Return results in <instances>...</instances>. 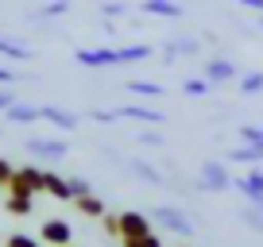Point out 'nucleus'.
I'll use <instances>...</instances> for the list:
<instances>
[{
	"instance_id": "1",
	"label": "nucleus",
	"mask_w": 263,
	"mask_h": 247,
	"mask_svg": "<svg viewBox=\"0 0 263 247\" xmlns=\"http://www.w3.org/2000/svg\"><path fill=\"white\" fill-rule=\"evenodd\" d=\"M155 54L151 43H136V47H101V50H74V62L78 66H89V70H105V66H124V62H147Z\"/></svg>"
},
{
	"instance_id": "2",
	"label": "nucleus",
	"mask_w": 263,
	"mask_h": 247,
	"mask_svg": "<svg viewBox=\"0 0 263 247\" xmlns=\"http://www.w3.org/2000/svg\"><path fill=\"white\" fill-rule=\"evenodd\" d=\"M89 120L97 123H116V120H140V123H163L166 116L159 108H143V105H120V108H97L89 112Z\"/></svg>"
},
{
	"instance_id": "3",
	"label": "nucleus",
	"mask_w": 263,
	"mask_h": 247,
	"mask_svg": "<svg viewBox=\"0 0 263 247\" xmlns=\"http://www.w3.org/2000/svg\"><path fill=\"white\" fill-rule=\"evenodd\" d=\"M8 193H20V197L47 193V170H39V166H16V178H12Z\"/></svg>"
},
{
	"instance_id": "4",
	"label": "nucleus",
	"mask_w": 263,
	"mask_h": 247,
	"mask_svg": "<svg viewBox=\"0 0 263 247\" xmlns=\"http://www.w3.org/2000/svg\"><path fill=\"white\" fill-rule=\"evenodd\" d=\"M151 220H155L159 228L174 232V236H194V224H190V216L182 213V209H174V205H155V209H151Z\"/></svg>"
},
{
	"instance_id": "5",
	"label": "nucleus",
	"mask_w": 263,
	"mask_h": 247,
	"mask_svg": "<svg viewBox=\"0 0 263 247\" xmlns=\"http://www.w3.org/2000/svg\"><path fill=\"white\" fill-rule=\"evenodd\" d=\"M197 186L201 190H209V193H221V190H229L232 186V174L224 170V162H201V174H197Z\"/></svg>"
},
{
	"instance_id": "6",
	"label": "nucleus",
	"mask_w": 263,
	"mask_h": 247,
	"mask_svg": "<svg viewBox=\"0 0 263 247\" xmlns=\"http://www.w3.org/2000/svg\"><path fill=\"white\" fill-rule=\"evenodd\" d=\"M39 239H43V243H50V247H70V239H74V228H70L66 220H58V216H50V220H43Z\"/></svg>"
},
{
	"instance_id": "7",
	"label": "nucleus",
	"mask_w": 263,
	"mask_h": 247,
	"mask_svg": "<svg viewBox=\"0 0 263 247\" xmlns=\"http://www.w3.org/2000/svg\"><path fill=\"white\" fill-rule=\"evenodd\" d=\"M151 216L147 213H120V239H136V236H147L151 232Z\"/></svg>"
},
{
	"instance_id": "8",
	"label": "nucleus",
	"mask_w": 263,
	"mask_h": 247,
	"mask_svg": "<svg viewBox=\"0 0 263 247\" xmlns=\"http://www.w3.org/2000/svg\"><path fill=\"white\" fill-rule=\"evenodd\" d=\"M39 112H43V120L47 123H54L58 132H74L78 123V112H70V108H58V105H39Z\"/></svg>"
},
{
	"instance_id": "9",
	"label": "nucleus",
	"mask_w": 263,
	"mask_h": 247,
	"mask_svg": "<svg viewBox=\"0 0 263 247\" xmlns=\"http://www.w3.org/2000/svg\"><path fill=\"white\" fill-rule=\"evenodd\" d=\"M232 186H236L240 193H244L248 201H263V170H248V174H240V178H232Z\"/></svg>"
},
{
	"instance_id": "10",
	"label": "nucleus",
	"mask_w": 263,
	"mask_h": 247,
	"mask_svg": "<svg viewBox=\"0 0 263 247\" xmlns=\"http://www.w3.org/2000/svg\"><path fill=\"white\" fill-rule=\"evenodd\" d=\"M24 147H27V155H39V158H62L66 151H70V147H66L62 139H43V135H35V139H27Z\"/></svg>"
},
{
	"instance_id": "11",
	"label": "nucleus",
	"mask_w": 263,
	"mask_h": 247,
	"mask_svg": "<svg viewBox=\"0 0 263 247\" xmlns=\"http://www.w3.org/2000/svg\"><path fill=\"white\" fill-rule=\"evenodd\" d=\"M205 77H209L213 85H224V81H236L240 70L232 66L229 58H209V62H205Z\"/></svg>"
},
{
	"instance_id": "12",
	"label": "nucleus",
	"mask_w": 263,
	"mask_h": 247,
	"mask_svg": "<svg viewBox=\"0 0 263 247\" xmlns=\"http://www.w3.org/2000/svg\"><path fill=\"white\" fill-rule=\"evenodd\" d=\"M140 12H143V16L178 19V16H182V4H174V0H140Z\"/></svg>"
},
{
	"instance_id": "13",
	"label": "nucleus",
	"mask_w": 263,
	"mask_h": 247,
	"mask_svg": "<svg viewBox=\"0 0 263 247\" xmlns=\"http://www.w3.org/2000/svg\"><path fill=\"white\" fill-rule=\"evenodd\" d=\"M4 116H8V123H35V120H43L39 108H35V105H24V100H16Z\"/></svg>"
},
{
	"instance_id": "14",
	"label": "nucleus",
	"mask_w": 263,
	"mask_h": 247,
	"mask_svg": "<svg viewBox=\"0 0 263 247\" xmlns=\"http://www.w3.org/2000/svg\"><path fill=\"white\" fill-rule=\"evenodd\" d=\"M47 193L58 201H74V190H70V178H62V174L47 170Z\"/></svg>"
},
{
	"instance_id": "15",
	"label": "nucleus",
	"mask_w": 263,
	"mask_h": 247,
	"mask_svg": "<svg viewBox=\"0 0 263 247\" xmlns=\"http://www.w3.org/2000/svg\"><path fill=\"white\" fill-rule=\"evenodd\" d=\"M74 209H78L82 216H97V220L105 216V201H101L97 193H85V197H78V201H74Z\"/></svg>"
},
{
	"instance_id": "16",
	"label": "nucleus",
	"mask_w": 263,
	"mask_h": 247,
	"mask_svg": "<svg viewBox=\"0 0 263 247\" xmlns=\"http://www.w3.org/2000/svg\"><path fill=\"white\" fill-rule=\"evenodd\" d=\"M0 58H12V62H27V58H31V50H27L24 43L4 39V35H0Z\"/></svg>"
},
{
	"instance_id": "17",
	"label": "nucleus",
	"mask_w": 263,
	"mask_h": 247,
	"mask_svg": "<svg viewBox=\"0 0 263 247\" xmlns=\"http://www.w3.org/2000/svg\"><path fill=\"white\" fill-rule=\"evenodd\" d=\"M163 50H166V62L178 54H197V39H166Z\"/></svg>"
},
{
	"instance_id": "18",
	"label": "nucleus",
	"mask_w": 263,
	"mask_h": 247,
	"mask_svg": "<svg viewBox=\"0 0 263 247\" xmlns=\"http://www.w3.org/2000/svg\"><path fill=\"white\" fill-rule=\"evenodd\" d=\"M4 209H8L12 216H31V213H35V197H20V193H8Z\"/></svg>"
},
{
	"instance_id": "19",
	"label": "nucleus",
	"mask_w": 263,
	"mask_h": 247,
	"mask_svg": "<svg viewBox=\"0 0 263 247\" xmlns=\"http://www.w3.org/2000/svg\"><path fill=\"white\" fill-rule=\"evenodd\" d=\"M229 162H263V147H252V143L232 147L229 151Z\"/></svg>"
},
{
	"instance_id": "20",
	"label": "nucleus",
	"mask_w": 263,
	"mask_h": 247,
	"mask_svg": "<svg viewBox=\"0 0 263 247\" xmlns=\"http://www.w3.org/2000/svg\"><path fill=\"white\" fill-rule=\"evenodd\" d=\"M70 12V0H43V8L35 12V19H58Z\"/></svg>"
},
{
	"instance_id": "21",
	"label": "nucleus",
	"mask_w": 263,
	"mask_h": 247,
	"mask_svg": "<svg viewBox=\"0 0 263 247\" xmlns=\"http://www.w3.org/2000/svg\"><path fill=\"white\" fill-rule=\"evenodd\" d=\"M182 93H186V97H209V93H213V81H209V77H186V81H182Z\"/></svg>"
},
{
	"instance_id": "22",
	"label": "nucleus",
	"mask_w": 263,
	"mask_h": 247,
	"mask_svg": "<svg viewBox=\"0 0 263 247\" xmlns=\"http://www.w3.org/2000/svg\"><path fill=\"white\" fill-rule=\"evenodd\" d=\"M132 170H136V178H143V181H151V186H159V181H163V174H159L155 170V166H151V162H143V158H132Z\"/></svg>"
},
{
	"instance_id": "23",
	"label": "nucleus",
	"mask_w": 263,
	"mask_h": 247,
	"mask_svg": "<svg viewBox=\"0 0 263 247\" xmlns=\"http://www.w3.org/2000/svg\"><path fill=\"white\" fill-rule=\"evenodd\" d=\"M240 93H244V97H255V93H263V70H252V74L240 77Z\"/></svg>"
},
{
	"instance_id": "24",
	"label": "nucleus",
	"mask_w": 263,
	"mask_h": 247,
	"mask_svg": "<svg viewBox=\"0 0 263 247\" xmlns=\"http://www.w3.org/2000/svg\"><path fill=\"white\" fill-rule=\"evenodd\" d=\"M128 93H136V97H163V85L159 81H128Z\"/></svg>"
},
{
	"instance_id": "25",
	"label": "nucleus",
	"mask_w": 263,
	"mask_h": 247,
	"mask_svg": "<svg viewBox=\"0 0 263 247\" xmlns=\"http://www.w3.org/2000/svg\"><path fill=\"white\" fill-rule=\"evenodd\" d=\"M124 247H163V239L155 236V232H147V236H136V239H120Z\"/></svg>"
},
{
	"instance_id": "26",
	"label": "nucleus",
	"mask_w": 263,
	"mask_h": 247,
	"mask_svg": "<svg viewBox=\"0 0 263 247\" xmlns=\"http://www.w3.org/2000/svg\"><path fill=\"white\" fill-rule=\"evenodd\" d=\"M8 247H43V239L24 236V232H12V236H8Z\"/></svg>"
},
{
	"instance_id": "27",
	"label": "nucleus",
	"mask_w": 263,
	"mask_h": 247,
	"mask_svg": "<svg viewBox=\"0 0 263 247\" xmlns=\"http://www.w3.org/2000/svg\"><path fill=\"white\" fill-rule=\"evenodd\" d=\"M244 224H248V228H255V232H263V209H244Z\"/></svg>"
},
{
	"instance_id": "28",
	"label": "nucleus",
	"mask_w": 263,
	"mask_h": 247,
	"mask_svg": "<svg viewBox=\"0 0 263 247\" xmlns=\"http://www.w3.org/2000/svg\"><path fill=\"white\" fill-rule=\"evenodd\" d=\"M101 224H105V232H108V236H116V239H120V213H105V216H101Z\"/></svg>"
},
{
	"instance_id": "29",
	"label": "nucleus",
	"mask_w": 263,
	"mask_h": 247,
	"mask_svg": "<svg viewBox=\"0 0 263 247\" xmlns=\"http://www.w3.org/2000/svg\"><path fill=\"white\" fill-rule=\"evenodd\" d=\"M12 178H16V166H12L8 158H0V186L8 190V186H12Z\"/></svg>"
},
{
	"instance_id": "30",
	"label": "nucleus",
	"mask_w": 263,
	"mask_h": 247,
	"mask_svg": "<svg viewBox=\"0 0 263 247\" xmlns=\"http://www.w3.org/2000/svg\"><path fill=\"white\" fill-rule=\"evenodd\" d=\"M70 190H74V201H78V197H85V193H93L85 178H70Z\"/></svg>"
},
{
	"instance_id": "31",
	"label": "nucleus",
	"mask_w": 263,
	"mask_h": 247,
	"mask_svg": "<svg viewBox=\"0 0 263 247\" xmlns=\"http://www.w3.org/2000/svg\"><path fill=\"white\" fill-rule=\"evenodd\" d=\"M136 143H143V147H163V135H159V132H140Z\"/></svg>"
},
{
	"instance_id": "32",
	"label": "nucleus",
	"mask_w": 263,
	"mask_h": 247,
	"mask_svg": "<svg viewBox=\"0 0 263 247\" xmlns=\"http://www.w3.org/2000/svg\"><path fill=\"white\" fill-rule=\"evenodd\" d=\"M16 100H20V97H16L12 89H0V112H8V108L16 105Z\"/></svg>"
},
{
	"instance_id": "33",
	"label": "nucleus",
	"mask_w": 263,
	"mask_h": 247,
	"mask_svg": "<svg viewBox=\"0 0 263 247\" xmlns=\"http://www.w3.org/2000/svg\"><path fill=\"white\" fill-rule=\"evenodd\" d=\"M101 12H105V16H124L128 4H101Z\"/></svg>"
},
{
	"instance_id": "34",
	"label": "nucleus",
	"mask_w": 263,
	"mask_h": 247,
	"mask_svg": "<svg viewBox=\"0 0 263 247\" xmlns=\"http://www.w3.org/2000/svg\"><path fill=\"white\" fill-rule=\"evenodd\" d=\"M12 81H16V70H12V66H0V85H12Z\"/></svg>"
},
{
	"instance_id": "35",
	"label": "nucleus",
	"mask_w": 263,
	"mask_h": 247,
	"mask_svg": "<svg viewBox=\"0 0 263 247\" xmlns=\"http://www.w3.org/2000/svg\"><path fill=\"white\" fill-rule=\"evenodd\" d=\"M236 4H244V8H255V12H263V0H236Z\"/></svg>"
},
{
	"instance_id": "36",
	"label": "nucleus",
	"mask_w": 263,
	"mask_h": 247,
	"mask_svg": "<svg viewBox=\"0 0 263 247\" xmlns=\"http://www.w3.org/2000/svg\"><path fill=\"white\" fill-rule=\"evenodd\" d=\"M259 27H263V19H259Z\"/></svg>"
},
{
	"instance_id": "37",
	"label": "nucleus",
	"mask_w": 263,
	"mask_h": 247,
	"mask_svg": "<svg viewBox=\"0 0 263 247\" xmlns=\"http://www.w3.org/2000/svg\"><path fill=\"white\" fill-rule=\"evenodd\" d=\"M178 247H182V243H178Z\"/></svg>"
}]
</instances>
